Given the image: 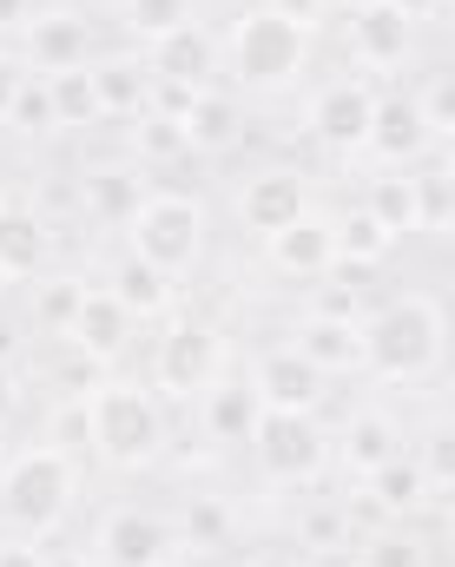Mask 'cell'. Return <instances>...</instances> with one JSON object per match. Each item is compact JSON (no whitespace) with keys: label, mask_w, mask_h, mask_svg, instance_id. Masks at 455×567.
<instances>
[{"label":"cell","mask_w":455,"mask_h":567,"mask_svg":"<svg viewBox=\"0 0 455 567\" xmlns=\"http://www.w3.org/2000/svg\"><path fill=\"white\" fill-rule=\"evenodd\" d=\"M86 416H93V455L120 475H139L165 455V396L146 383H93Z\"/></svg>","instance_id":"obj_4"},{"label":"cell","mask_w":455,"mask_h":567,"mask_svg":"<svg viewBox=\"0 0 455 567\" xmlns=\"http://www.w3.org/2000/svg\"><path fill=\"white\" fill-rule=\"evenodd\" d=\"M139 53H146L152 86H178V93H205V86H218V33H211L205 20L172 27L165 40H152V47H139Z\"/></svg>","instance_id":"obj_12"},{"label":"cell","mask_w":455,"mask_h":567,"mask_svg":"<svg viewBox=\"0 0 455 567\" xmlns=\"http://www.w3.org/2000/svg\"><path fill=\"white\" fill-rule=\"evenodd\" d=\"M165 567H178V561H165Z\"/></svg>","instance_id":"obj_48"},{"label":"cell","mask_w":455,"mask_h":567,"mask_svg":"<svg viewBox=\"0 0 455 567\" xmlns=\"http://www.w3.org/2000/svg\"><path fill=\"white\" fill-rule=\"evenodd\" d=\"M350 20V66L370 80V73H396L403 60H410V47H416V27L396 13V7H356V13H343Z\"/></svg>","instance_id":"obj_18"},{"label":"cell","mask_w":455,"mask_h":567,"mask_svg":"<svg viewBox=\"0 0 455 567\" xmlns=\"http://www.w3.org/2000/svg\"><path fill=\"white\" fill-rule=\"evenodd\" d=\"M46 258H53V225L33 205L0 198V271H7V284L46 271Z\"/></svg>","instance_id":"obj_24"},{"label":"cell","mask_w":455,"mask_h":567,"mask_svg":"<svg viewBox=\"0 0 455 567\" xmlns=\"http://www.w3.org/2000/svg\"><path fill=\"white\" fill-rule=\"evenodd\" d=\"M146 165H93L86 178H80V212L93 218V225H113V231H126V218L139 212V198H146Z\"/></svg>","instance_id":"obj_23"},{"label":"cell","mask_w":455,"mask_h":567,"mask_svg":"<svg viewBox=\"0 0 455 567\" xmlns=\"http://www.w3.org/2000/svg\"><path fill=\"white\" fill-rule=\"evenodd\" d=\"M13 410H20V377H13V370L0 363V429L13 423Z\"/></svg>","instance_id":"obj_42"},{"label":"cell","mask_w":455,"mask_h":567,"mask_svg":"<svg viewBox=\"0 0 455 567\" xmlns=\"http://www.w3.org/2000/svg\"><path fill=\"white\" fill-rule=\"evenodd\" d=\"M330 245H337V265L343 271H370V265H383L390 251H396V238L356 205V212H343V218H330Z\"/></svg>","instance_id":"obj_27"},{"label":"cell","mask_w":455,"mask_h":567,"mask_svg":"<svg viewBox=\"0 0 455 567\" xmlns=\"http://www.w3.org/2000/svg\"><path fill=\"white\" fill-rule=\"evenodd\" d=\"M396 449H410L403 442V423L390 416V410H376V403H356L350 416H343V429L330 435V462L343 468V475H370V468H383Z\"/></svg>","instance_id":"obj_17"},{"label":"cell","mask_w":455,"mask_h":567,"mask_svg":"<svg viewBox=\"0 0 455 567\" xmlns=\"http://www.w3.org/2000/svg\"><path fill=\"white\" fill-rule=\"evenodd\" d=\"M73 495H80V462L60 455L53 442H33V449L0 462V522H7V535L46 542L73 515Z\"/></svg>","instance_id":"obj_3"},{"label":"cell","mask_w":455,"mask_h":567,"mask_svg":"<svg viewBox=\"0 0 455 567\" xmlns=\"http://www.w3.org/2000/svg\"><path fill=\"white\" fill-rule=\"evenodd\" d=\"M298 212H310V185H303V172L271 165V172H251V178L238 185V225H245L251 238L285 231Z\"/></svg>","instance_id":"obj_19"},{"label":"cell","mask_w":455,"mask_h":567,"mask_svg":"<svg viewBox=\"0 0 455 567\" xmlns=\"http://www.w3.org/2000/svg\"><path fill=\"white\" fill-rule=\"evenodd\" d=\"M178 542H185V535H178L158 508L126 502V508H113V515L100 522L93 555H100V567H165V561H178Z\"/></svg>","instance_id":"obj_9"},{"label":"cell","mask_w":455,"mask_h":567,"mask_svg":"<svg viewBox=\"0 0 455 567\" xmlns=\"http://www.w3.org/2000/svg\"><path fill=\"white\" fill-rule=\"evenodd\" d=\"M20 80H27V60L0 47V126H7V113H13V93H20Z\"/></svg>","instance_id":"obj_40"},{"label":"cell","mask_w":455,"mask_h":567,"mask_svg":"<svg viewBox=\"0 0 455 567\" xmlns=\"http://www.w3.org/2000/svg\"><path fill=\"white\" fill-rule=\"evenodd\" d=\"M370 113H376V86H370L363 73H337V80H323V86L310 93L303 126H310V140L323 145V152L356 158L363 140H370Z\"/></svg>","instance_id":"obj_8"},{"label":"cell","mask_w":455,"mask_h":567,"mask_svg":"<svg viewBox=\"0 0 455 567\" xmlns=\"http://www.w3.org/2000/svg\"><path fill=\"white\" fill-rule=\"evenodd\" d=\"M330 7H343V13H356V7H376V0H330Z\"/></svg>","instance_id":"obj_45"},{"label":"cell","mask_w":455,"mask_h":567,"mask_svg":"<svg viewBox=\"0 0 455 567\" xmlns=\"http://www.w3.org/2000/svg\"><path fill=\"white\" fill-rule=\"evenodd\" d=\"M245 567H303V561H298V555H251Z\"/></svg>","instance_id":"obj_44"},{"label":"cell","mask_w":455,"mask_h":567,"mask_svg":"<svg viewBox=\"0 0 455 567\" xmlns=\"http://www.w3.org/2000/svg\"><path fill=\"white\" fill-rule=\"evenodd\" d=\"M0 290H7V271H0Z\"/></svg>","instance_id":"obj_47"},{"label":"cell","mask_w":455,"mask_h":567,"mask_svg":"<svg viewBox=\"0 0 455 567\" xmlns=\"http://www.w3.org/2000/svg\"><path fill=\"white\" fill-rule=\"evenodd\" d=\"M185 535H192V548H225V535H231V515H225L218 502H192V515H185Z\"/></svg>","instance_id":"obj_38"},{"label":"cell","mask_w":455,"mask_h":567,"mask_svg":"<svg viewBox=\"0 0 455 567\" xmlns=\"http://www.w3.org/2000/svg\"><path fill=\"white\" fill-rule=\"evenodd\" d=\"M225 377V330L211 317H172L152 357V390L172 403H198Z\"/></svg>","instance_id":"obj_6"},{"label":"cell","mask_w":455,"mask_h":567,"mask_svg":"<svg viewBox=\"0 0 455 567\" xmlns=\"http://www.w3.org/2000/svg\"><path fill=\"white\" fill-rule=\"evenodd\" d=\"M291 350L323 377H363V317L356 310H303L291 323Z\"/></svg>","instance_id":"obj_13"},{"label":"cell","mask_w":455,"mask_h":567,"mask_svg":"<svg viewBox=\"0 0 455 567\" xmlns=\"http://www.w3.org/2000/svg\"><path fill=\"white\" fill-rule=\"evenodd\" d=\"M251 462L271 488H303L330 468V429L317 416H258V435H251Z\"/></svg>","instance_id":"obj_7"},{"label":"cell","mask_w":455,"mask_h":567,"mask_svg":"<svg viewBox=\"0 0 455 567\" xmlns=\"http://www.w3.org/2000/svg\"><path fill=\"white\" fill-rule=\"evenodd\" d=\"M178 133H185L192 152H231L238 133H245V106H238V93H231V86H205V93H192L185 113H178Z\"/></svg>","instance_id":"obj_25"},{"label":"cell","mask_w":455,"mask_h":567,"mask_svg":"<svg viewBox=\"0 0 455 567\" xmlns=\"http://www.w3.org/2000/svg\"><path fill=\"white\" fill-rule=\"evenodd\" d=\"M106 290L133 310V323H152V317H172L178 310V278H165L158 265H146V258H120L113 265V278H106Z\"/></svg>","instance_id":"obj_26"},{"label":"cell","mask_w":455,"mask_h":567,"mask_svg":"<svg viewBox=\"0 0 455 567\" xmlns=\"http://www.w3.org/2000/svg\"><path fill=\"white\" fill-rule=\"evenodd\" d=\"M356 567H430V542H423L416 528L390 522V528H376V535L363 542V561Z\"/></svg>","instance_id":"obj_32"},{"label":"cell","mask_w":455,"mask_h":567,"mask_svg":"<svg viewBox=\"0 0 455 567\" xmlns=\"http://www.w3.org/2000/svg\"><path fill=\"white\" fill-rule=\"evenodd\" d=\"M0 462H7V429H0Z\"/></svg>","instance_id":"obj_46"},{"label":"cell","mask_w":455,"mask_h":567,"mask_svg":"<svg viewBox=\"0 0 455 567\" xmlns=\"http://www.w3.org/2000/svg\"><path fill=\"white\" fill-rule=\"evenodd\" d=\"M86 73H93V93H100V113L106 120H139V113H152V73H146V53L139 47L93 53Z\"/></svg>","instance_id":"obj_20"},{"label":"cell","mask_w":455,"mask_h":567,"mask_svg":"<svg viewBox=\"0 0 455 567\" xmlns=\"http://www.w3.org/2000/svg\"><path fill=\"white\" fill-rule=\"evenodd\" d=\"M165 158H192V145L178 133V120H165V113H139V126H133V165H165Z\"/></svg>","instance_id":"obj_34"},{"label":"cell","mask_w":455,"mask_h":567,"mask_svg":"<svg viewBox=\"0 0 455 567\" xmlns=\"http://www.w3.org/2000/svg\"><path fill=\"white\" fill-rule=\"evenodd\" d=\"M443 337H449L443 303L430 290H403L363 317V370L383 383H423L443 370Z\"/></svg>","instance_id":"obj_2"},{"label":"cell","mask_w":455,"mask_h":567,"mask_svg":"<svg viewBox=\"0 0 455 567\" xmlns=\"http://www.w3.org/2000/svg\"><path fill=\"white\" fill-rule=\"evenodd\" d=\"M40 442H53V449H60V455H73V462H80V455H93V416H86V390L53 403V416H46V435H40Z\"/></svg>","instance_id":"obj_33"},{"label":"cell","mask_w":455,"mask_h":567,"mask_svg":"<svg viewBox=\"0 0 455 567\" xmlns=\"http://www.w3.org/2000/svg\"><path fill=\"white\" fill-rule=\"evenodd\" d=\"M27 13H33V0H0V27H27Z\"/></svg>","instance_id":"obj_43"},{"label":"cell","mask_w":455,"mask_h":567,"mask_svg":"<svg viewBox=\"0 0 455 567\" xmlns=\"http://www.w3.org/2000/svg\"><path fill=\"white\" fill-rule=\"evenodd\" d=\"M363 152L383 165V172H410V165H423L436 140H430V126H423V113H416V100L396 86V93H376V113H370V140Z\"/></svg>","instance_id":"obj_14"},{"label":"cell","mask_w":455,"mask_h":567,"mask_svg":"<svg viewBox=\"0 0 455 567\" xmlns=\"http://www.w3.org/2000/svg\"><path fill=\"white\" fill-rule=\"evenodd\" d=\"M185 20H198V13H192V0H120V33H126V40H139V47L165 40V33H172V27H185Z\"/></svg>","instance_id":"obj_30"},{"label":"cell","mask_w":455,"mask_h":567,"mask_svg":"<svg viewBox=\"0 0 455 567\" xmlns=\"http://www.w3.org/2000/svg\"><path fill=\"white\" fill-rule=\"evenodd\" d=\"M258 416H265V403H258V390H251L245 377H218V383L198 396V423H205V435H211L218 449H251Z\"/></svg>","instance_id":"obj_22"},{"label":"cell","mask_w":455,"mask_h":567,"mask_svg":"<svg viewBox=\"0 0 455 567\" xmlns=\"http://www.w3.org/2000/svg\"><path fill=\"white\" fill-rule=\"evenodd\" d=\"M363 495H370V508H376L383 522H410V515L436 508V488H430V475H423V462H416L410 449H396L383 468H370V475H363Z\"/></svg>","instance_id":"obj_21"},{"label":"cell","mask_w":455,"mask_h":567,"mask_svg":"<svg viewBox=\"0 0 455 567\" xmlns=\"http://www.w3.org/2000/svg\"><path fill=\"white\" fill-rule=\"evenodd\" d=\"M20 60H27V73L86 66V60H93V27H86V13H73V7L27 13V27H20Z\"/></svg>","instance_id":"obj_15"},{"label":"cell","mask_w":455,"mask_h":567,"mask_svg":"<svg viewBox=\"0 0 455 567\" xmlns=\"http://www.w3.org/2000/svg\"><path fill=\"white\" fill-rule=\"evenodd\" d=\"M0 567H53V548H40V542L13 535V542H0Z\"/></svg>","instance_id":"obj_39"},{"label":"cell","mask_w":455,"mask_h":567,"mask_svg":"<svg viewBox=\"0 0 455 567\" xmlns=\"http://www.w3.org/2000/svg\"><path fill=\"white\" fill-rule=\"evenodd\" d=\"M80 290H86L80 278H53L40 297H33V323H40L46 337H60V330L73 323V310H80Z\"/></svg>","instance_id":"obj_36"},{"label":"cell","mask_w":455,"mask_h":567,"mask_svg":"<svg viewBox=\"0 0 455 567\" xmlns=\"http://www.w3.org/2000/svg\"><path fill=\"white\" fill-rule=\"evenodd\" d=\"M310 27L285 7H245L231 20V33L218 40V73H231V86L245 93H285L310 73Z\"/></svg>","instance_id":"obj_1"},{"label":"cell","mask_w":455,"mask_h":567,"mask_svg":"<svg viewBox=\"0 0 455 567\" xmlns=\"http://www.w3.org/2000/svg\"><path fill=\"white\" fill-rule=\"evenodd\" d=\"M410 100H416V113H423L430 140H436V145L449 140V133H455V93H449V80H443V73H430V86H416Z\"/></svg>","instance_id":"obj_37"},{"label":"cell","mask_w":455,"mask_h":567,"mask_svg":"<svg viewBox=\"0 0 455 567\" xmlns=\"http://www.w3.org/2000/svg\"><path fill=\"white\" fill-rule=\"evenodd\" d=\"M133 330H139V323H133V310H126V303H120L106 284H86V290H80V310H73V323L60 330V343L100 370V363H120V357L133 350Z\"/></svg>","instance_id":"obj_11"},{"label":"cell","mask_w":455,"mask_h":567,"mask_svg":"<svg viewBox=\"0 0 455 567\" xmlns=\"http://www.w3.org/2000/svg\"><path fill=\"white\" fill-rule=\"evenodd\" d=\"M363 212L403 245V238L416 231V178H410V172H376V178L363 185Z\"/></svg>","instance_id":"obj_28"},{"label":"cell","mask_w":455,"mask_h":567,"mask_svg":"<svg viewBox=\"0 0 455 567\" xmlns=\"http://www.w3.org/2000/svg\"><path fill=\"white\" fill-rule=\"evenodd\" d=\"M7 126H20V133H33V140H53V133H60V120H53V93H46V80H40V73H27V80H20Z\"/></svg>","instance_id":"obj_35"},{"label":"cell","mask_w":455,"mask_h":567,"mask_svg":"<svg viewBox=\"0 0 455 567\" xmlns=\"http://www.w3.org/2000/svg\"><path fill=\"white\" fill-rule=\"evenodd\" d=\"M410 178H416V231L443 238L449 231V165L430 158V165H410Z\"/></svg>","instance_id":"obj_31"},{"label":"cell","mask_w":455,"mask_h":567,"mask_svg":"<svg viewBox=\"0 0 455 567\" xmlns=\"http://www.w3.org/2000/svg\"><path fill=\"white\" fill-rule=\"evenodd\" d=\"M46 80V93H53V120H60V133H73V126H100L106 113H100V93H93V73L86 66H66V73H40Z\"/></svg>","instance_id":"obj_29"},{"label":"cell","mask_w":455,"mask_h":567,"mask_svg":"<svg viewBox=\"0 0 455 567\" xmlns=\"http://www.w3.org/2000/svg\"><path fill=\"white\" fill-rule=\"evenodd\" d=\"M205 238H211V218H205V205L185 198V192H146L139 212L126 218V251L146 258V265H158L165 278L198 271Z\"/></svg>","instance_id":"obj_5"},{"label":"cell","mask_w":455,"mask_h":567,"mask_svg":"<svg viewBox=\"0 0 455 567\" xmlns=\"http://www.w3.org/2000/svg\"><path fill=\"white\" fill-rule=\"evenodd\" d=\"M383 7H396V13H403V20L416 27V20H436V13H443L449 0H383Z\"/></svg>","instance_id":"obj_41"},{"label":"cell","mask_w":455,"mask_h":567,"mask_svg":"<svg viewBox=\"0 0 455 567\" xmlns=\"http://www.w3.org/2000/svg\"><path fill=\"white\" fill-rule=\"evenodd\" d=\"M265 245V265L278 271V278H330L337 271V245H330V212H298L285 231H271V238H258Z\"/></svg>","instance_id":"obj_16"},{"label":"cell","mask_w":455,"mask_h":567,"mask_svg":"<svg viewBox=\"0 0 455 567\" xmlns=\"http://www.w3.org/2000/svg\"><path fill=\"white\" fill-rule=\"evenodd\" d=\"M245 383L258 390V403H265L271 416H317V410H323V396H330V377H323V370H310L291 343L258 350Z\"/></svg>","instance_id":"obj_10"}]
</instances>
